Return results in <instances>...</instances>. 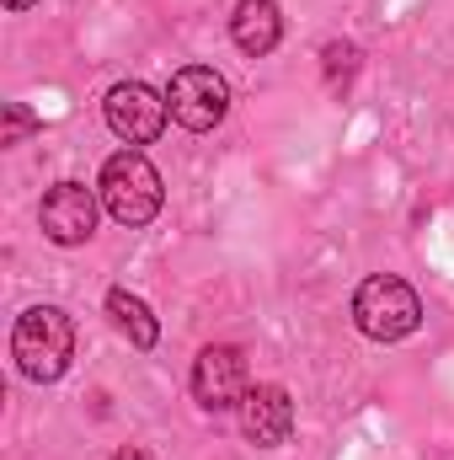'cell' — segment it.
<instances>
[{
  "label": "cell",
  "instance_id": "6da1fadb",
  "mask_svg": "<svg viewBox=\"0 0 454 460\" xmlns=\"http://www.w3.org/2000/svg\"><path fill=\"white\" fill-rule=\"evenodd\" d=\"M11 358H16V369H22L27 380H38V385L59 380V375L70 369V358H75V322H70L59 305H32V311H22L16 327H11Z\"/></svg>",
  "mask_w": 454,
  "mask_h": 460
},
{
  "label": "cell",
  "instance_id": "7a4b0ae2",
  "mask_svg": "<svg viewBox=\"0 0 454 460\" xmlns=\"http://www.w3.org/2000/svg\"><path fill=\"white\" fill-rule=\"evenodd\" d=\"M353 322H358V332L374 338V343H401V338H412V332L423 327V300H417V289H412L406 279L374 273V279H363L358 295H353Z\"/></svg>",
  "mask_w": 454,
  "mask_h": 460
},
{
  "label": "cell",
  "instance_id": "3957f363",
  "mask_svg": "<svg viewBox=\"0 0 454 460\" xmlns=\"http://www.w3.org/2000/svg\"><path fill=\"white\" fill-rule=\"evenodd\" d=\"M97 193H102V209L128 230L150 226V220L161 215V199H166V193H161V172H155L139 150H118V155H108Z\"/></svg>",
  "mask_w": 454,
  "mask_h": 460
},
{
  "label": "cell",
  "instance_id": "277c9868",
  "mask_svg": "<svg viewBox=\"0 0 454 460\" xmlns=\"http://www.w3.org/2000/svg\"><path fill=\"white\" fill-rule=\"evenodd\" d=\"M166 108H171V118H177L188 134H209V128H220L225 113H230L225 75L209 70V65H188V70H177L171 86H166Z\"/></svg>",
  "mask_w": 454,
  "mask_h": 460
},
{
  "label": "cell",
  "instance_id": "5b68a950",
  "mask_svg": "<svg viewBox=\"0 0 454 460\" xmlns=\"http://www.w3.org/2000/svg\"><path fill=\"white\" fill-rule=\"evenodd\" d=\"M102 113H108V128H113L118 139L128 145V150H139V145H155L161 139V128H166V97H155L144 81H118L113 92H108V102H102Z\"/></svg>",
  "mask_w": 454,
  "mask_h": 460
},
{
  "label": "cell",
  "instance_id": "8992f818",
  "mask_svg": "<svg viewBox=\"0 0 454 460\" xmlns=\"http://www.w3.org/2000/svg\"><path fill=\"white\" fill-rule=\"evenodd\" d=\"M251 391V375H246V353L230 343H209L193 358V396L204 412H230L240 407Z\"/></svg>",
  "mask_w": 454,
  "mask_h": 460
},
{
  "label": "cell",
  "instance_id": "52a82bcc",
  "mask_svg": "<svg viewBox=\"0 0 454 460\" xmlns=\"http://www.w3.org/2000/svg\"><path fill=\"white\" fill-rule=\"evenodd\" d=\"M38 226L54 246H86L97 235V193L86 182H54L43 193Z\"/></svg>",
  "mask_w": 454,
  "mask_h": 460
},
{
  "label": "cell",
  "instance_id": "ba28073f",
  "mask_svg": "<svg viewBox=\"0 0 454 460\" xmlns=\"http://www.w3.org/2000/svg\"><path fill=\"white\" fill-rule=\"evenodd\" d=\"M240 429L257 450H278L294 434V402L284 385H251L240 402Z\"/></svg>",
  "mask_w": 454,
  "mask_h": 460
},
{
  "label": "cell",
  "instance_id": "9c48e42d",
  "mask_svg": "<svg viewBox=\"0 0 454 460\" xmlns=\"http://www.w3.org/2000/svg\"><path fill=\"white\" fill-rule=\"evenodd\" d=\"M230 38H235V49L251 54V59L273 54L278 38H284V11H278V0H240L235 16H230Z\"/></svg>",
  "mask_w": 454,
  "mask_h": 460
},
{
  "label": "cell",
  "instance_id": "30bf717a",
  "mask_svg": "<svg viewBox=\"0 0 454 460\" xmlns=\"http://www.w3.org/2000/svg\"><path fill=\"white\" fill-rule=\"evenodd\" d=\"M108 316H113V327L139 348V353H150V348L161 343V322L150 316V305H144L139 295H128V289H108Z\"/></svg>",
  "mask_w": 454,
  "mask_h": 460
},
{
  "label": "cell",
  "instance_id": "8fae6325",
  "mask_svg": "<svg viewBox=\"0 0 454 460\" xmlns=\"http://www.w3.org/2000/svg\"><path fill=\"white\" fill-rule=\"evenodd\" d=\"M321 65H327V81L337 86V81H347V75L358 70V49H353V43H327V49H321Z\"/></svg>",
  "mask_w": 454,
  "mask_h": 460
},
{
  "label": "cell",
  "instance_id": "7c38bea8",
  "mask_svg": "<svg viewBox=\"0 0 454 460\" xmlns=\"http://www.w3.org/2000/svg\"><path fill=\"white\" fill-rule=\"evenodd\" d=\"M32 128H38V118L27 113L22 102H11V108H5V134H0V145H22Z\"/></svg>",
  "mask_w": 454,
  "mask_h": 460
},
{
  "label": "cell",
  "instance_id": "4fadbf2b",
  "mask_svg": "<svg viewBox=\"0 0 454 460\" xmlns=\"http://www.w3.org/2000/svg\"><path fill=\"white\" fill-rule=\"evenodd\" d=\"M113 460H155V456H150V450H139V445H123Z\"/></svg>",
  "mask_w": 454,
  "mask_h": 460
},
{
  "label": "cell",
  "instance_id": "5bb4252c",
  "mask_svg": "<svg viewBox=\"0 0 454 460\" xmlns=\"http://www.w3.org/2000/svg\"><path fill=\"white\" fill-rule=\"evenodd\" d=\"M27 5H32V0H5V11H27Z\"/></svg>",
  "mask_w": 454,
  "mask_h": 460
}]
</instances>
